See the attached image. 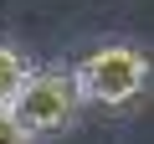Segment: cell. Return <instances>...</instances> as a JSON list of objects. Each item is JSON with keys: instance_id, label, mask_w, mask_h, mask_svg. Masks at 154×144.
I'll return each instance as SVG.
<instances>
[{"instance_id": "obj_1", "label": "cell", "mask_w": 154, "mask_h": 144, "mask_svg": "<svg viewBox=\"0 0 154 144\" xmlns=\"http://www.w3.org/2000/svg\"><path fill=\"white\" fill-rule=\"evenodd\" d=\"M77 88H82V103L98 108H134L149 93V52L134 41H108L93 46L82 62L72 67Z\"/></svg>"}, {"instance_id": "obj_2", "label": "cell", "mask_w": 154, "mask_h": 144, "mask_svg": "<svg viewBox=\"0 0 154 144\" xmlns=\"http://www.w3.org/2000/svg\"><path fill=\"white\" fill-rule=\"evenodd\" d=\"M11 113H16V124L31 139L67 134L77 118H82V88H77L72 67H31L26 83L11 98Z\"/></svg>"}, {"instance_id": "obj_3", "label": "cell", "mask_w": 154, "mask_h": 144, "mask_svg": "<svg viewBox=\"0 0 154 144\" xmlns=\"http://www.w3.org/2000/svg\"><path fill=\"white\" fill-rule=\"evenodd\" d=\"M26 72H31V57L21 46H11V41H0V108H11L16 88L26 83Z\"/></svg>"}, {"instance_id": "obj_4", "label": "cell", "mask_w": 154, "mask_h": 144, "mask_svg": "<svg viewBox=\"0 0 154 144\" xmlns=\"http://www.w3.org/2000/svg\"><path fill=\"white\" fill-rule=\"evenodd\" d=\"M0 144H31V134L16 124V113H11V108H0Z\"/></svg>"}]
</instances>
